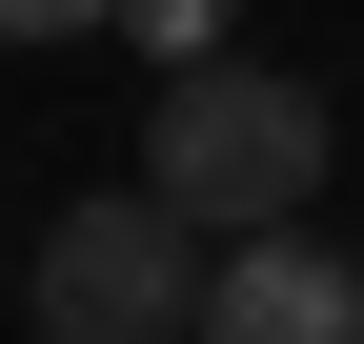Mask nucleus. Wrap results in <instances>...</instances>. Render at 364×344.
I'll return each mask as SVG.
<instances>
[{
	"label": "nucleus",
	"mask_w": 364,
	"mask_h": 344,
	"mask_svg": "<svg viewBox=\"0 0 364 344\" xmlns=\"http://www.w3.org/2000/svg\"><path fill=\"white\" fill-rule=\"evenodd\" d=\"M142 203H182L203 243L304 223V203H324V102H304V81H263V61H182L162 122H142Z\"/></svg>",
	"instance_id": "f257e3e1"
},
{
	"label": "nucleus",
	"mask_w": 364,
	"mask_h": 344,
	"mask_svg": "<svg viewBox=\"0 0 364 344\" xmlns=\"http://www.w3.org/2000/svg\"><path fill=\"white\" fill-rule=\"evenodd\" d=\"M122 0H0V41H102Z\"/></svg>",
	"instance_id": "39448f33"
},
{
	"label": "nucleus",
	"mask_w": 364,
	"mask_h": 344,
	"mask_svg": "<svg viewBox=\"0 0 364 344\" xmlns=\"http://www.w3.org/2000/svg\"><path fill=\"white\" fill-rule=\"evenodd\" d=\"M182 304H203V223L182 203H61L41 223V344H182Z\"/></svg>",
	"instance_id": "f03ea898"
},
{
	"label": "nucleus",
	"mask_w": 364,
	"mask_h": 344,
	"mask_svg": "<svg viewBox=\"0 0 364 344\" xmlns=\"http://www.w3.org/2000/svg\"><path fill=\"white\" fill-rule=\"evenodd\" d=\"M182 344H364V264L304 243V223H243V243H203Z\"/></svg>",
	"instance_id": "7ed1b4c3"
},
{
	"label": "nucleus",
	"mask_w": 364,
	"mask_h": 344,
	"mask_svg": "<svg viewBox=\"0 0 364 344\" xmlns=\"http://www.w3.org/2000/svg\"><path fill=\"white\" fill-rule=\"evenodd\" d=\"M102 41H162V81H182V61H203V41H223V0H122Z\"/></svg>",
	"instance_id": "20e7f679"
}]
</instances>
